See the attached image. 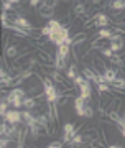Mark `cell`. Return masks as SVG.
I'll return each mask as SVG.
<instances>
[{"label": "cell", "mask_w": 125, "mask_h": 148, "mask_svg": "<svg viewBox=\"0 0 125 148\" xmlns=\"http://www.w3.org/2000/svg\"><path fill=\"white\" fill-rule=\"evenodd\" d=\"M92 117H94V107H92V104H87L86 109H84L82 119H92Z\"/></svg>", "instance_id": "cell-21"}, {"label": "cell", "mask_w": 125, "mask_h": 148, "mask_svg": "<svg viewBox=\"0 0 125 148\" xmlns=\"http://www.w3.org/2000/svg\"><path fill=\"white\" fill-rule=\"evenodd\" d=\"M8 106H10V104H8L5 99H2V102H0V117H3L7 112H8Z\"/></svg>", "instance_id": "cell-25"}, {"label": "cell", "mask_w": 125, "mask_h": 148, "mask_svg": "<svg viewBox=\"0 0 125 148\" xmlns=\"http://www.w3.org/2000/svg\"><path fill=\"white\" fill-rule=\"evenodd\" d=\"M124 46H125V38H124V40H117V41H109V48L114 51V53L122 51Z\"/></svg>", "instance_id": "cell-15"}, {"label": "cell", "mask_w": 125, "mask_h": 148, "mask_svg": "<svg viewBox=\"0 0 125 148\" xmlns=\"http://www.w3.org/2000/svg\"><path fill=\"white\" fill-rule=\"evenodd\" d=\"M5 101L10 104L13 109H21L23 107V97H21L20 94H18V90L13 87V89L7 94V97H5Z\"/></svg>", "instance_id": "cell-3"}, {"label": "cell", "mask_w": 125, "mask_h": 148, "mask_svg": "<svg viewBox=\"0 0 125 148\" xmlns=\"http://www.w3.org/2000/svg\"><path fill=\"white\" fill-rule=\"evenodd\" d=\"M124 49H125V46H124Z\"/></svg>", "instance_id": "cell-32"}, {"label": "cell", "mask_w": 125, "mask_h": 148, "mask_svg": "<svg viewBox=\"0 0 125 148\" xmlns=\"http://www.w3.org/2000/svg\"><path fill=\"white\" fill-rule=\"evenodd\" d=\"M99 53H100V56H102V58H107V59H110V56L114 54V51H112V49H110L109 46H104L102 49H99Z\"/></svg>", "instance_id": "cell-24"}, {"label": "cell", "mask_w": 125, "mask_h": 148, "mask_svg": "<svg viewBox=\"0 0 125 148\" xmlns=\"http://www.w3.org/2000/svg\"><path fill=\"white\" fill-rule=\"evenodd\" d=\"M41 5L48 7V8H53V10H56V7L59 5V0H43Z\"/></svg>", "instance_id": "cell-23"}, {"label": "cell", "mask_w": 125, "mask_h": 148, "mask_svg": "<svg viewBox=\"0 0 125 148\" xmlns=\"http://www.w3.org/2000/svg\"><path fill=\"white\" fill-rule=\"evenodd\" d=\"M86 81H87V79L84 77V74H78V76H76V77L73 79V82H74V86H78V87H79V86H81V84H84Z\"/></svg>", "instance_id": "cell-27"}, {"label": "cell", "mask_w": 125, "mask_h": 148, "mask_svg": "<svg viewBox=\"0 0 125 148\" xmlns=\"http://www.w3.org/2000/svg\"><path fill=\"white\" fill-rule=\"evenodd\" d=\"M38 106H40V104H38L36 97H33V95H26V97H23V109L33 110V109H36Z\"/></svg>", "instance_id": "cell-9"}, {"label": "cell", "mask_w": 125, "mask_h": 148, "mask_svg": "<svg viewBox=\"0 0 125 148\" xmlns=\"http://www.w3.org/2000/svg\"><path fill=\"white\" fill-rule=\"evenodd\" d=\"M73 15L76 16V18H82V16H86L87 15V7L84 5V3H76L74 5V8H73Z\"/></svg>", "instance_id": "cell-10"}, {"label": "cell", "mask_w": 125, "mask_h": 148, "mask_svg": "<svg viewBox=\"0 0 125 148\" xmlns=\"http://www.w3.org/2000/svg\"><path fill=\"white\" fill-rule=\"evenodd\" d=\"M109 8L112 12H124L125 10V0H110Z\"/></svg>", "instance_id": "cell-12"}, {"label": "cell", "mask_w": 125, "mask_h": 148, "mask_svg": "<svg viewBox=\"0 0 125 148\" xmlns=\"http://www.w3.org/2000/svg\"><path fill=\"white\" fill-rule=\"evenodd\" d=\"M82 143H84V137L81 135V133H76V135L69 140L68 145H69V147H73V148H76V147H81Z\"/></svg>", "instance_id": "cell-17"}, {"label": "cell", "mask_w": 125, "mask_h": 148, "mask_svg": "<svg viewBox=\"0 0 125 148\" xmlns=\"http://www.w3.org/2000/svg\"><path fill=\"white\" fill-rule=\"evenodd\" d=\"M110 86H112V87H115V89H124V87H125V79L117 76V79L112 81V82H110Z\"/></svg>", "instance_id": "cell-20"}, {"label": "cell", "mask_w": 125, "mask_h": 148, "mask_svg": "<svg viewBox=\"0 0 125 148\" xmlns=\"http://www.w3.org/2000/svg\"><path fill=\"white\" fill-rule=\"evenodd\" d=\"M12 142H13V138L5 137V135H2V138H0V147H2V148L10 147V143H12Z\"/></svg>", "instance_id": "cell-26"}, {"label": "cell", "mask_w": 125, "mask_h": 148, "mask_svg": "<svg viewBox=\"0 0 125 148\" xmlns=\"http://www.w3.org/2000/svg\"><path fill=\"white\" fill-rule=\"evenodd\" d=\"M102 74H104V77H105V82H112L114 79H117V69H114V68H107V69H104L102 71Z\"/></svg>", "instance_id": "cell-13"}, {"label": "cell", "mask_w": 125, "mask_h": 148, "mask_svg": "<svg viewBox=\"0 0 125 148\" xmlns=\"http://www.w3.org/2000/svg\"><path fill=\"white\" fill-rule=\"evenodd\" d=\"M62 145H64V142H62V140H61V142H59V140H56V142H51V143H48L46 147H48V148H61Z\"/></svg>", "instance_id": "cell-29"}, {"label": "cell", "mask_w": 125, "mask_h": 148, "mask_svg": "<svg viewBox=\"0 0 125 148\" xmlns=\"http://www.w3.org/2000/svg\"><path fill=\"white\" fill-rule=\"evenodd\" d=\"M68 66V59H62L59 56L54 54V59H53V69H58V71H64Z\"/></svg>", "instance_id": "cell-11"}, {"label": "cell", "mask_w": 125, "mask_h": 148, "mask_svg": "<svg viewBox=\"0 0 125 148\" xmlns=\"http://www.w3.org/2000/svg\"><path fill=\"white\" fill-rule=\"evenodd\" d=\"M79 130L76 128V125L74 123H71V122H68V123H64V127H62V142L64 143H69V140L78 133Z\"/></svg>", "instance_id": "cell-5"}, {"label": "cell", "mask_w": 125, "mask_h": 148, "mask_svg": "<svg viewBox=\"0 0 125 148\" xmlns=\"http://www.w3.org/2000/svg\"><path fill=\"white\" fill-rule=\"evenodd\" d=\"M92 27H97V28H107L112 23L109 15H105L104 12H97V13H94L92 16Z\"/></svg>", "instance_id": "cell-2"}, {"label": "cell", "mask_w": 125, "mask_h": 148, "mask_svg": "<svg viewBox=\"0 0 125 148\" xmlns=\"http://www.w3.org/2000/svg\"><path fill=\"white\" fill-rule=\"evenodd\" d=\"M3 120H7L8 123H15V125H20L23 123V115H21V112L18 109H13V110H8L5 115L2 117Z\"/></svg>", "instance_id": "cell-4"}, {"label": "cell", "mask_w": 125, "mask_h": 148, "mask_svg": "<svg viewBox=\"0 0 125 148\" xmlns=\"http://www.w3.org/2000/svg\"><path fill=\"white\" fill-rule=\"evenodd\" d=\"M114 33H115L114 28H100L99 32H97V38H100V40H109Z\"/></svg>", "instance_id": "cell-16"}, {"label": "cell", "mask_w": 125, "mask_h": 148, "mask_svg": "<svg viewBox=\"0 0 125 148\" xmlns=\"http://www.w3.org/2000/svg\"><path fill=\"white\" fill-rule=\"evenodd\" d=\"M3 10L5 12H15L16 7L13 5V3H10V2H3Z\"/></svg>", "instance_id": "cell-28"}, {"label": "cell", "mask_w": 125, "mask_h": 148, "mask_svg": "<svg viewBox=\"0 0 125 148\" xmlns=\"http://www.w3.org/2000/svg\"><path fill=\"white\" fill-rule=\"evenodd\" d=\"M124 115H125V114H124Z\"/></svg>", "instance_id": "cell-33"}, {"label": "cell", "mask_w": 125, "mask_h": 148, "mask_svg": "<svg viewBox=\"0 0 125 148\" xmlns=\"http://www.w3.org/2000/svg\"><path fill=\"white\" fill-rule=\"evenodd\" d=\"M10 23H15V25H18V27H21V28H25V30H28V32H33L35 28L31 27V23L28 20H26L25 16H21V15H18V16H10Z\"/></svg>", "instance_id": "cell-6"}, {"label": "cell", "mask_w": 125, "mask_h": 148, "mask_svg": "<svg viewBox=\"0 0 125 148\" xmlns=\"http://www.w3.org/2000/svg\"><path fill=\"white\" fill-rule=\"evenodd\" d=\"M97 92H100V94L110 92V84L109 82H99V84H97Z\"/></svg>", "instance_id": "cell-22"}, {"label": "cell", "mask_w": 125, "mask_h": 148, "mask_svg": "<svg viewBox=\"0 0 125 148\" xmlns=\"http://www.w3.org/2000/svg\"><path fill=\"white\" fill-rule=\"evenodd\" d=\"M78 76V64L73 63V64H69V68L66 69V77L68 79H74Z\"/></svg>", "instance_id": "cell-19"}, {"label": "cell", "mask_w": 125, "mask_h": 148, "mask_svg": "<svg viewBox=\"0 0 125 148\" xmlns=\"http://www.w3.org/2000/svg\"><path fill=\"white\" fill-rule=\"evenodd\" d=\"M3 2H10V3H13V5H18L21 0H3Z\"/></svg>", "instance_id": "cell-31"}, {"label": "cell", "mask_w": 125, "mask_h": 148, "mask_svg": "<svg viewBox=\"0 0 125 148\" xmlns=\"http://www.w3.org/2000/svg\"><path fill=\"white\" fill-rule=\"evenodd\" d=\"M68 38H71V36H69V27L62 25L59 30H54V32L48 36V40H49V43L59 46V45H64V43L68 41Z\"/></svg>", "instance_id": "cell-1"}, {"label": "cell", "mask_w": 125, "mask_h": 148, "mask_svg": "<svg viewBox=\"0 0 125 148\" xmlns=\"http://www.w3.org/2000/svg\"><path fill=\"white\" fill-rule=\"evenodd\" d=\"M109 63L112 64V66H119V68H122V66L125 64V58H122V54H119V53H114L112 56H110Z\"/></svg>", "instance_id": "cell-14"}, {"label": "cell", "mask_w": 125, "mask_h": 148, "mask_svg": "<svg viewBox=\"0 0 125 148\" xmlns=\"http://www.w3.org/2000/svg\"><path fill=\"white\" fill-rule=\"evenodd\" d=\"M79 95H82L84 99H91V97H92V86H91V81H86L84 84L79 86Z\"/></svg>", "instance_id": "cell-8"}, {"label": "cell", "mask_w": 125, "mask_h": 148, "mask_svg": "<svg viewBox=\"0 0 125 148\" xmlns=\"http://www.w3.org/2000/svg\"><path fill=\"white\" fill-rule=\"evenodd\" d=\"M58 48V51H56V56H59V58L62 59H69V56H71V51H73V48H71V45H59Z\"/></svg>", "instance_id": "cell-7"}, {"label": "cell", "mask_w": 125, "mask_h": 148, "mask_svg": "<svg viewBox=\"0 0 125 148\" xmlns=\"http://www.w3.org/2000/svg\"><path fill=\"white\" fill-rule=\"evenodd\" d=\"M18 54H20V51H18V48H16L15 45L8 46V48H7V51H5V56H7V58H10V59H16Z\"/></svg>", "instance_id": "cell-18"}, {"label": "cell", "mask_w": 125, "mask_h": 148, "mask_svg": "<svg viewBox=\"0 0 125 148\" xmlns=\"http://www.w3.org/2000/svg\"><path fill=\"white\" fill-rule=\"evenodd\" d=\"M28 3H30V7H38V5H41L43 3V0H28Z\"/></svg>", "instance_id": "cell-30"}]
</instances>
